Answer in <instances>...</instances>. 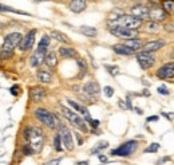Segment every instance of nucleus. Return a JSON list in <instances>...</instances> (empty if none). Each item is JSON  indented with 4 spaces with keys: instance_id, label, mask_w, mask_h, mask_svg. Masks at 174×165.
<instances>
[{
    "instance_id": "obj_1",
    "label": "nucleus",
    "mask_w": 174,
    "mask_h": 165,
    "mask_svg": "<svg viewBox=\"0 0 174 165\" xmlns=\"http://www.w3.org/2000/svg\"><path fill=\"white\" fill-rule=\"evenodd\" d=\"M23 39V35L19 32H12L4 38L3 46H2V58L3 59H10L13 55V50L20 46V42Z\"/></svg>"
},
{
    "instance_id": "obj_2",
    "label": "nucleus",
    "mask_w": 174,
    "mask_h": 165,
    "mask_svg": "<svg viewBox=\"0 0 174 165\" xmlns=\"http://www.w3.org/2000/svg\"><path fill=\"white\" fill-rule=\"evenodd\" d=\"M60 109H62V113H63V115H64L67 119H68L71 124L74 125L75 128H78L79 130H82V132H87L86 121H84L82 117H79V115L75 113V111L67 109V108H64V106H60Z\"/></svg>"
},
{
    "instance_id": "obj_3",
    "label": "nucleus",
    "mask_w": 174,
    "mask_h": 165,
    "mask_svg": "<svg viewBox=\"0 0 174 165\" xmlns=\"http://www.w3.org/2000/svg\"><path fill=\"white\" fill-rule=\"evenodd\" d=\"M138 149V142L137 141H127L122 144L120 146H118L117 149H113L111 150V156H118V157H129L131 156L134 152Z\"/></svg>"
},
{
    "instance_id": "obj_4",
    "label": "nucleus",
    "mask_w": 174,
    "mask_h": 165,
    "mask_svg": "<svg viewBox=\"0 0 174 165\" xmlns=\"http://www.w3.org/2000/svg\"><path fill=\"white\" fill-rule=\"evenodd\" d=\"M30 145L34 149V152H40L44 145V134L43 130L39 128H31V137H30Z\"/></svg>"
},
{
    "instance_id": "obj_5",
    "label": "nucleus",
    "mask_w": 174,
    "mask_h": 165,
    "mask_svg": "<svg viewBox=\"0 0 174 165\" xmlns=\"http://www.w3.org/2000/svg\"><path fill=\"white\" fill-rule=\"evenodd\" d=\"M35 117H36L43 125H46V126H48L50 129L55 128V125H56L55 115H54L52 113H50L48 110L43 109V108H39V109L35 110Z\"/></svg>"
},
{
    "instance_id": "obj_6",
    "label": "nucleus",
    "mask_w": 174,
    "mask_h": 165,
    "mask_svg": "<svg viewBox=\"0 0 174 165\" xmlns=\"http://www.w3.org/2000/svg\"><path fill=\"white\" fill-rule=\"evenodd\" d=\"M142 24V20L134 17L133 15H126L125 14L120 19L115 23L114 26H110V27H115V26H120V27H126V28H130V30H138Z\"/></svg>"
},
{
    "instance_id": "obj_7",
    "label": "nucleus",
    "mask_w": 174,
    "mask_h": 165,
    "mask_svg": "<svg viewBox=\"0 0 174 165\" xmlns=\"http://www.w3.org/2000/svg\"><path fill=\"white\" fill-rule=\"evenodd\" d=\"M110 32L117 38L125 39V41H129V39H135L138 36L137 30H130L126 27H120V26H115V27H110Z\"/></svg>"
},
{
    "instance_id": "obj_8",
    "label": "nucleus",
    "mask_w": 174,
    "mask_h": 165,
    "mask_svg": "<svg viewBox=\"0 0 174 165\" xmlns=\"http://www.w3.org/2000/svg\"><path fill=\"white\" fill-rule=\"evenodd\" d=\"M135 58H137V62L141 66V69H143V70L150 69L151 66L154 65V62H155V58L153 55V52H147L145 50L137 52V56Z\"/></svg>"
},
{
    "instance_id": "obj_9",
    "label": "nucleus",
    "mask_w": 174,
    "mask_h": 165,
    "mask_svg": "<svg viewBox=\"0 0 174 165\" xmlns=\"http://www.w3.org/2000/svg\"><path fill=\"white\" fill-rule=\"evenodd\" d=\"M59 134L62 137V141L64 144V148L67 150H73L74 149V138H73V134L71 132L68 130V128L64 126V125H59Z\"/></svg>"
},
{
    "instance_id": "obj_10",
    "label": "nucleus",
    "mask_w": 174,
    "mask_h": 165,
    "mask_svg": "<svg viewBox=\"0 0 174 165\" xmlns=\"http://www.w3.org/2000/svg\"><path fill=\"white\" fill-rule=\"evenodd\" d=\"M157 77L159 79H172L174 78V62L166 63L157 70Z\"/></svg>"
},
{
    "instance_id": "obj_11",
    "label": "nucleus",
    "mask_w": 174,
    "mask_h": 165,
    "mask_svg": "<svg viewBox=\"0 0 174 165\" xmlns=\"http://www.w3.org/2000/svg\"><path fill=\"white\" fill-rule=\"evenodd\" d=\"M35 35H36V30H31L28 34L24 35L23 39H21V42H20V46H19L21 51H28L34 47Z\"/></svg>"
},
{
    "instance_id": "obj_12",
    "label": "nucleus",
    "mask_w": 174,
    "mask_h": 165,
    "mask_svg": "<svg viewBox=\"0 0 174 165\" xmlns=\"http://www.w3.org/2000/svg\"><path fill=\"white\" fill-rule=\"evenodd\" d=\"M167 17V12L163 10V8H158V7H153L150 8V12H149V19L151 22H155V23H158V22H162Z\"/></svg>"
},
{
    "instance_id": "obj_13",
    "label": "nucleus",
    "mask_w": 174,
    "mask_h": 165,
    "mask_svg": "<svg viewBox=\"0 0 174 165\" xmlns=\"http://www.w3.org/2000/svg\"><path fill=\"white\" fill-rule=\"evenodd\" d=\"M149 12L150 10L143 4H137V6H134L131 8V15L139 20H145L146 17H149Z\"/></svg>"
},
{
    "instance_id": "obj_14",
    "label": "nucleus",
    "mask_w": 174,
    "mask_h": 165,
    "mask_svg": "<svg viewBox=\"0 0 174 165\" xmlns=\"http://www.w3.org/2000/svg\"><path fill=\"white\" fill-rule=\"evenodd\" d=\"M47 97V91L43 87H32L30 90V98L32 102H40Z\"/></svg>"
},
{
    "instance_id": "obj_15",
    "label": "nucleus",
    "mask_w": 174,
    "mask_h": 165,
    "mask_svg": "<svg viewBox=\"0 0 174 165\" xmlns=\"http://www.w3.org/2000/svg\"><path fill=\"white\" fill-rule=\"evenodd\" d=\"M83 91L86 93V94L91 95V97H98L99 93H101V87H99V85H98V82L90 81L83 86Z\"/></svg>"
},
{
    "instance_id": "obj_16",
    "label": "nucleus",
    "mask_w": 174,
    "mask_h": 165,
    "mask_svg": "<svg viewBox=\"0 0 174 165\" xmlns=\"http://www.w3.org/2000/svg\"><path fill=\"white\" fill-rule=\"evenodd\" d=\"M87 8V0H71L68 4V10H71L75 14H80Z\"/></svg>"
},
{
    "instance_id": "obj_17",
    "label": "nucleus",
    "mask_w": 174,
    "mask_h": 165,
    "mask_svg": "<svg viewBox=\"0 0 174 165\" xmlns=\"http://www.w3.org/2000/svg\"><path fill=\"white\" fill-rule=\"evenodd\" d=\"M165 46V41L162 39H157V41H151V42H147L143 44V50L147 52H154V51H158L159 48H162Z\"/></svg>"
},
{
    "instance_id": "obj_18",
    "label": "nucleus",
    "mask_w": 174,
    "mask_h": 165,
    "mask_svg": "<svg viewBox=\"0 0 174 165\" xmlns=\"http://www.w3.org/2000/svg\"><path fill=\"white\" fill-rule=\"evenodd\" d=\"M113 50L115 54H118V55H134L135 54V51L129 46H126V44H114Z\"/></svg>"
},
{
    "instance_id": "obj_19",
    "label": "nucleus",
    "mask_w": 174,
    "mask_h": 165,
    "mask_svg": "<svg viewBox=\"0 0 174 165\" xmlns=\"http://www.w3.org/2000/svg\"><path fill=\"white\" fill-rule=\"evenodd\" d=\"M46 55L47 54H44V52L36 50L34 52V55L31 56V65H32L34 67H39V66L44 62V58H46Z\"/></svg>"
},
{
    "instance_id": "obj_20",
    "label": "nucleus",
    "mask_w": 174,
    "mask_h": 165,
    "mask_svg": "<svg viewBox=\"0 0 174 165\" xmlns=\"http://www.w3.org/2000/svg\"><path fill=\"white\" fill-rule=\"evenodd\" d=\"M44 63L48 69H55L58 66V58H56V54L55 52H47L46 58H44Z\"/></svg>"
},
{
    "instance_id": "obj_21",
    "label": "nucleus",
    "mask_w": 174,
    "mask_h": 165,
    "mask_svg": "<svg viewBox=\"0 0 174 165\" xmlns=\"http://www.w3.org/2000/svg\"><path fill=\"white\" fill-rule=\"evenodd\" d=\"M36 78L40 83H50L52 81V74L47 70H39L36 74Z\"/></svg>"
},
{
    "instance_id": "obj_22",
    "label": "nucleus",
    "mask_w": 174,
    "mask_h": 165,
    "mask_svg": "<svg viewBox=\"0 0 174 165\" xmlns=\"http://www.w3.org/2000/svg\"><path fill=\"white\" fill-rule=\"evenodd\" d=\"M79 31L82 32L84 36H87V38H95L96 35H98V31L96 28H94V27H90V26H80V28Z\"/></svg>"
},
{
    "instance_id": "obj_23",
    "label": "nucleus",
    "mask_w": 174,
    "mask_h": 165,
    "mask_svg": "<svg viewBox=\"0 0 174 165\" xmlns=\"http://www.w3.org/2000/svg\"><path fill=\"white\" fill-rule=\"evenodd\" d=\"M59 54L62 58H75L78 55V52L75 51L73 47H60Z\"/></svg>"
},
{
    "instance_id": "obj_24",
    "label": "nucleus",
    "mask_w": 174,
    "mask_h": 165,
    "mask_svg": "<svg viewBox=\"0 0 174 165\" xmlns=\"http://www.w3.org/2000/svg\"><path fill=\"white\" fill-rule=\"evenodd\" d=\"M50 41H51V36L44 35V36L40 39V42H39L38 51H42V52H44V54H47V48L50 47Z\"/></svg>"
},
{
    "instance_id": "obj_25",
    "label": "nucleus",
    "mask_w": 174,
    "mask_h": 165,
    "mask_svg": "<svg viewBox=\"0 0 174 165\" xmlns=\"http://www.w3.org/2000/svg\"><path fill=\"white\" fill-rule=\"evenodd\" d=\"M123 44H126V46L133 48L134 51H137V50H139V48L143 47V43H142V41H141V39H138V38H135V39H129V41H126Z\"/></svg>"
},
{
    "instance_id": "obj_26",
    "label": "nucleus",
    "mask_w": 174,
    "mask_h": 165,
    "mask_svg": "<svg viewBox=\"0 0 174 165\" xmlns=\"http://www.w3.org/2000/svg\"><path fill=\"white\" fill-rule=\"evenodd\" d=\"M50 36L51 38H54L55 41H58V42H60V43H70V41L66 38V35L63 34V32H59V31H51L50 32Z\"/></svg>"
},
{
    "instance_id": "obj_27",
    "label": "nucleus",
    "mask_w": 174,
    "mask_h": 165,
    "mask_svg": "<svg viewBox=\"0 0 174 165\" xmlns=\"http://www.w3.org/2000/svg\"><path fill=\"white\" fill-rule=\"evenodd\" d=\"M162 8L167 12V15H174V0H163Z\"/></svg>"
},
{
    "instance_id": "obj_28",
    "label": "nucleus",
    "mask_w": 174,
    "mask_h": 165,
    "mask_svg": "<svg viewBox=\"0 0 174 165\" xmlns=\"http://www.w3.org/2000/svg\"><path fill=\"white\" fill-rule=\"evenodd\" d=\"M2 11L3 12L8 11V12H13V14H17V15H28L30 16L28 12H24V11H20V10H15V8H11V7H6L4 4H2Z\"/></svg>"
},
{
    "instance_id": "obj_29",
    "label": "nucleus",
    "mask_w": 174,
    "mask_h": 165,
    "mask_svg": "<svg viewBox=\"0 0 174 165\" xmlns=\"http://www.w3.org/2000/svg\"><path fill=\"white\" fill-rule=\"evenodd\" d=\"M158 23H155V22H149V23L146 24V31L147 32H158Z\"/></svg>"
},
{
    "instance_id": "obj_30",
    "label": "nucleus",
    "mask_w": 174,
    "mask_h": 165,
    "mask_svg": "<svg viewBox=\"0 0 174 165\" xmlns=\"http://www.w3.org/2000/svg\"><path fill=\"white\" fill-rule=\"evenodd\" d=\"M62 144H63V141H62L60 134L58 133V134L55 136V138H54V146H55V149L58 152H62Z\"/></svg>"
},
{
    "instance_id": "obj_31",
    "label": "nucleus",
    "mask_w": 174,
    "mask_h": 165,
    "mask_svg": "<svg viewBox=\"0 0 174 165\" xmlns=\"http://www.w3.org/2000/svg\"><path fill=\"white\" fill-rule=\"evenodd\" d=\"M158 149H159L158 142H151V144L145 149V153H157Z\"/></svg>"
},
{
    "instance_id": "obj_32",
    "label": "nucleus",
    "mask_w": 174,
    "mask_h": 165,
    "mask_svg": "<svg viewBox=\"0 0 174 165\" xmlns=\"http://www.w3.org/2000/svg\"><path fill=\"white\" fill-rule=\"evenodd\" d=\"M106 70L109 71V73L113 75V77H115V75L119 74V67H118V66H109V65H107L106 66Z\"/></svg>"
},
{
    "instance_id": "obj_33",
    "label": "nucleus",
    "mask_w": 174,
    "mask_h": 165,
    "mask_svg": "<svg viewBox=\"0 0 174 165\" xmlns=\"http://www.w3.org/2000/svg\"><path fill=\"white\" fill-rule=\"evenodd\" d=\"M107 146H109V142H107V141L99 142V145H96V146H95V149H94V150H91V152H92V153H96V152H99L101 149H106Z\"/></svg>"
},
{
    "instance_id": "obj_34",
    "label": "nucleus",
    "mask_w": 174,
    "mask_h": 165,
    "mask_svg": "<svg viewBox=\"0 0 174 165\" xmlns=\"http://www.w3.org/2000/svg\"><path fill=\"white\" fill-rule=\"evenodd\" d=\"M103 93H105V95L106 97H113L114 95V89L111 87V86H105L103 87Z\"/></svg>"
},
{
    "instance_id": "obj_35",
    "label": "nucleus",
    "mask_w": 174,
    "mask_h": 165,
    "mask_svg": "<svg viewBox=\"0 0 174 165\" xmlns=\"http://www.w3.org/2000/svg\"><path fill=\"white\" fill-rule=\"evenodd\" d=\"M67 104H68V105L71 106V108H73V109H75L77 111H80V109H82V106H80V105H78L77 102L71 101V99H67Z\"/></svg>"
},
{
    "instance_id": "obj_36",
    "label": "nucleus",
    "mask_w": 174,
    "mask_h": 165,
    "mask_svg": "<svg viewBox=\"0 0 174 165\" xmlns=\"http://www.w3.org/2000/svg\"><path fill=\"white\" fill-rule=\"evenodd\" d=\"M157 91L159 93V94H162V95H169V94H170V91H169V90H167V89L165 87V86H161V87H158V89H157Z\"/></svg>"
},
{
    "instance_id": "obj_37",
    "label": "nucleus",
    "mask_w": 174,
    "mask_h": 165,
    "mask_svg": "<svg viewBox=\"0 0 174 165\" xmlns=\"http://www.w3.org/2000/svg\"><path fill=\"white\" fill-rule=\"evenodd\" d=\"M23 137H24V140H30V137H31V128H26L24 130H23Z\"/></svg>"
},
{
    "instance_id": "obj_38",
    "label": "nucleus",
    "mask_w": 174,
    "mask_h": 165,
    "mask_svg": "<svg viewBox=\"0 0 174 165\" xmlns=\"http://www.w3.org/2000/svg\"><path fill=\"white\" fill-rule=\"evenodd\" d=\"M23 152H24L26 154H28V156H30V154L34 152V149L31 148V145H30V146H24V148H23Z\"/></svg>"
},
{
    "instance_id": "obj_39",
    "label": "nucleus",
    "mask_w": 174,
    "mask_h": 165,
    "mask_svg": "<svg viewBox=\"0 0 174 165\" xmlns=\"http://www.w3.org/2000/svg\"><path fill=\"white\" fill-rule=\"evenodd\" d=\"M165 30L166 31H174V23H166L165 24Z\"/></svg>"
},
{
    "instance_id": "obj_40",
    "label": "nucleus",
    "mask_w": 174,
    "mask_h": 165,
    "mask_svg": "<svg viewBox=\"0 0 174 165\" xmlns=\"http://www.w3.org/2000/svg\"><path fill=\"white\" fill-rule=\"evenodd\" d=\"M17 93H19V86H12L11 87V94L12 95H17Z\"/></svg>"
},
{
    "instance_id": "obj_41",
    "label": "nucleus",
    "mask_w": 174,
    "mask_h": 165,
    "mask_svg": "<svg viewBox=\"0 0 174 165\" xmlns=\"http://www.w3.org/2000/svg\"><path fill=\"white\" fill-rule=\"evenodd\" d=\"M88 124L91 125V128H98V126H99V121H98V119H91Z\"/></svg>"
},
{
    "instance_id": "obj_42",
    "label": "nucleus",
    "mask_w": 174,
    "mask_h": 165,
    "mask_svg": "<svg viewBox=\"0 0 174 165\" xmlns=\"http://www.w3.org/2000/svg\"><path fill=\"white\" fill-rule=\"evenodd\" d=\"M59 164H60V158H55V160H52V161L47 163L46 165H59Z\"/></svg>"
},
{
    "instance_id": "obj_43",
    "label": "nucleus",
    "mask_w": 174,
    "mask_h": 165,
    "mask_svg": "<svg viewBox=\"0 0 174 165\" xmlns=\"http://www.w3.org/2000/svg\"><path fill=\"white\" fill-rule=\"evenodd\" d=\"M158 115H151V117H147V122H151V121H158Z\"/></svg>"
},
{
    "instance_id": "obj_44",
    "label": "nucleus",
    "mask_w": 174,
    "mask_h": 165,
    "mask_svg": "<svg viewBox=\"0 0 174 165\" xmlns=\"http://www.w3.org/2000/svg\"><path fill=\"white\" fill-rule=\"evenodd\" d=\"M78 66L80 69H83V70H86V63H84L83 61H78Z\"/></svg>"
},
{
    "instance_id": "obj_45",
    "label": "nucleus",
    "mask_w": 174,
    "mask_h": 165,
    "mask_svg": "<svg viewBox=\"0 0 174 165\" xmlns=\"http://www.w3.org/2000/svg\"><path fill=\"white\" fill-rule=\"evenodd\" d=\"M98 158H99V161H101V163H106V161H107L106 156H103V154H98Z\"/></svg>"
},
{
    "instance_id": "obj_46",
    "label": "nucleus",
    "mask_w": 174,
    "mask_h": 165,
    "mask_svg": "<svg viewBox=\"0 0 174 165\" xmlns=\"http://www.w3.org/2000/svg\"><path fill=\"white\" fill-rule=\"evenodd\" d=\"M77 140H78V145H83V138L80 137L79 133H77Z\"/></svg>"
},
{
    "instance_id": "obj_47",
    "label": "nucleus",
    "mask_w": 174,
    "mask_h": 165,
    "mask_svg": "<svg viewBox=\"0 0 174 165\" xmlns=\"http://www.w3.org/2000/svg\"><path fill=\"white\" fill-rule=\"evenodd\" d=\"M163 117H166V118H174V113L170 114V113H162Z\"/></svg>"
},
{
    "instance_id": "obj_48",
    "label": "nucleus",
    "mask_w": 174,
    "mask_h": 165,
    "mask_svg": "<svg viewBox=\"0 0 174 165\" xmlns=\"http://www.w3.org/2000/svg\"><path fill=\"white\" fill-rule=\"evenodd\" d=\"M135 111H137L138 114H142V110H141V109H138V108H135Z\"/></svg>"
},
{
    "instance_id": "obj_49",
    "label": "nucleus",
    "mask_w": 174,
    "mask_h": 165,
    "mask_svg": "<svg viewBox=\"0 0 174 165\" xmlns=\"http://www.w3.org/2000/svg\"><path fill=\"white\" fill-rule=\"evenodd\" d=\"M143 94H145V95H150V91H147V90H146V89H145V91H143Z\"/></svg>"
}]
</instances>
